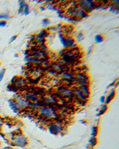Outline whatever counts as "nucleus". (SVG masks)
Here are the masks:
<instances>
[{
    "mask_svg": "<svg viewBox=\"0 0 119 149\" xmlns=\"http://www.w3.org/2000/svg\"><path fill=\"white\" fill-rule=\"evenodd\" d=\"M77 88L83 93V94L87 98L90 96V90H89V85H79Z\"/></svg>",
    "mask_w": 119,
    "mask_h": 149,
    "instance_id": "obj_10",
    "label": "nucleus"
},
{
    "mask_svg": "<svg viewBox=\"0 0 119 149\" xmlns=\"http://www.w3.org/2000/svg\"><path fill=\"white\" fill-rule=\"evenodd\" d=\"M61 79L69 83H70L71 80L74 79L73 74L67 71H64L61 74Z\"/></svg>",
    "mask_w": 119,
    "mask_h": 149,
    "instance_id": "obj_11",
    "label": "nucleus"
},
{
    "mask_svg": "<svg viewBox=\"0 0 119 149\" xmlns=\"http://www.w3.org/2000/svg\"><path fill=\"white\" fill-rule=\"evenodd\" d=\"M68 14L69 16H72V17H76L79 19L85 18L87 16L86 13L83 10L80 5H79V7H74L69 9Z\"/></svg>",
    "mask_w": 119,
    "mask_h": 149,
    "instance_id": "obj_2",
    "label": "nucleus"
},
{
    "mask_svg": "<svg viewBox=\"0 0 119 149\" xmlns=\"http://www.w3.org/2000/svg\"><path fill=\"white\" fill-rule=\"evenodd\" d=\"M47 35H48V34H47L46 31L45 30H42L40 33H38V35L35 36V40H36L37 42L40 43L41 44L43 43L44 41V38L47 36Z\"/></svg>",
    "mask_w": 119,
    "mask_h": 149,
    "instance_id": "obj_12",
    "label": "nucleus"
},
{
    "mask_svg": "<svg viewBox=\"0 0 119 149\" xmlns=\"http://www.w3.org/2000/svg\"><path fill=\"white\" fill-rule=\"evenodd\" d=\"M2 149H10L9 147H4V148Z\"/></svg>",
    "mask_w": 119,
    "mask_h": 149,
    "instance_id": "obj_33",
    "label": "nucleus"
},
{
    "mask_svg": "<svg viewBox=\"0 0 119 149\" xmlns=\"http://www.w3.org/2000/svg\"><path fill=\"white\" fill-rule=\"evenodd\" d=\"M8 103H9V105H10V108H11V109L13 110V111L15 112H16L20 111V107L18 105L16 104L15 101H8Z\"/></svg>",
    "mask_w": 119,
    "mask_h": 149,
    "instance_id": "obj_16",
    "label": "nucleus"
},
{
    "mask_svg": "<svg viewBox=\"0 0 119 149\" xmlns=\"http://www.w3.org/2000/svg\"><path fill=\"white\" fill-rule=\"evenodd\" d=\"M7 24V22L5 21H0V27H5Z\"/></svg>",
    "mask_w": 119,
    "mask_h": 149,
    "instance_id": "obj_29",
    "label": "nucleus"
},
{
    "mask_svg": "<svg viewBox=\"0 0 119 149\" xmlns=\"http://www.w3.org/2000/svg\"><path fill=\"white\" fill-rule=\"evenodd\" d=\"M89 144H90V146L92 147H94V146H95V145L97 143V141H96V139L95 137H91L89 141Z\"/></svg>",
    "mask_w": 119,
    "mask_h": 149,
    "instance_id": "obj_20",
    "label": "nucleus"
},
{
    "mask_svg": "<svg viewBox=\"0 0 119 149\" xmlns=\"http://www.w3.org/2000/svg\"><path fill=\"white\" fill-rule=\"evenodd\" d=\"M57 91L61 95H63V96L65 97H70L73 94L72 91L65 87H60L58 88Z\"/></svg>",
    "mask_w": 119,
    "mask_h": 149,
    "instance_id": "obj_9",
    "label": "nucleus"
},
{
    "mask_svg": "<svg viewBox=\"0 0 119 149\" xmlns=\"http://www.w3.org/2000/svg\"><path fill=\"white\" fill-rule=\"evenodd\" d=\"M76 82L79 85H88V83L89 82V79L86 75L83 73H78L76 75L75 78Z\"/></svg>",
    "mask_w": 119,
    "mask_h": 149,
    "instance_id": "obj_7",
    "label": "nucleus"
},
{
    "mask_svg": "<svg viewBox=\"0 0 119 149\" xmlns=\"http://www.w3.org/2000/svg\"><path fill=\"white\" fill-rule=\"evenodd\" d=\"M41 50H42V51H45L47 49V46H45V45L44 43H41Z\"/></svg>",
    "mask_w": 119,
    "mask_h": 149,
    "instance_id": "obj_28",
    "label": "nucleus"
},
{
    "mask_svg": "<svg viewBox=\"0 0 119 149\" xmlns=\"http://www.w3.org/2000/svg\"><path fill=\"white\" fill-rule=\"evenodd\" d=\"M13 143L16 146L23 147L27 144V139L22 135H16L13 140Z\"/></svg>",
    "mask_w": 119,
    "mask_h": 149,
    "instance_id": "obj_5",
    "label": "nucleus"
},
{
    "mask_svg": "<svg viewBox=\"0 0 119 149\" xmlns=\"http://www.w3.org/2000/svg\"><path fill=\"white\" fill-rule=\"evenodd\" d=\"M63 130L62 125L58 122H52L50 124V127L49 128V131L51 133L56 134H58Z\"/></svg>",
    "mask_w": 119,
    "mask_h": 149,
    "instance_id": "obj_6",
    "label": "nucleus"
},
{
    "mask_svg": "<svg viewBox=\"0 0 119 149\" xmlns=\"http://www.w3.org/2000/svg\"><path fill=\"white\" fill-rule=\"evenodd\" d=\"M39 114L45 118H57V113L55 109L50 106L42 107L39 110Z\"/></svg>",
    "mask_w": 119,
    "mask_h": 149,
    "instance_id": "obj_1",
    "label": "nucleus"
},
{
    "mask_svg": "<svg viewBox=\"0 0 119 149\" xmlns=\"http://www.w3.org/2000/svg\"><path fill=\"white\" fill-rule=\"evenodd\" d=\"M23 12H24V14L25 15H27V14H29V5H27V4H26L24 5V8H23Z\"/></svg>",
    "mask_w": 119,
    "mask_h": 149,
    "instance_id": "obj_22",
    "label": "nucleus"
},
{
    "mask_svg": "<svg viewBox=\"0 0 119 149\" xmlns=\"http://www.w3.org/2000/svg\"><path fill=\"white\" fill-rule=\"evenodd\" d=\"M78 3L86 13L88 11H91L95 7V3L92 0L91 1V0H84V1L82 0V1H79Z\"/></svg>",
    "mask_w": 119,
    "mask_h": 149,
    "instance_id": "obj_3",
    "label": "nucleus"
},
{
    "mask_svg": "<svg viewBox=\"0 0 119 149\" xmlns=\"http://www.w3.org/2000/svg\"><path fill=\"white\" fill-rule=\"evenodd\" d=\"M52 70L55 74L60 73L63 71V67L61 65L57 63H54V64H52Z\"/></svg>",
    "mask_w": 119,
    "mask_h": 149,
    "instance_id": "obj_15",
    "label": "nucleus"
},
{
    "mask_svg": "<svg viewBox=\"0 0 119 149\" xmlns=\"http://www.w3.org/2000/svg\"><path fill=\"white\" fill-rule=\"evenodd\" d=\"M25 98L27 101L31 102L32 103H35L38 101V97L36 94L33 93H27L25 94Z\"/></svg>",
    "mask_w": 119,
    "mask_h": 149,
    "instance_id": "obj_14",
    "label": "nucleus"
},
{
    "mask_svg": "<svg viewBox=\"0 0 119 149\" xmlns=\"http://www.w3.org/2000/svg\"><path fill=\"white\" fill-rule=\"evenodd\" d=\"M76 39H77V41H82V40L83 39L84 36H83V34L81 33H79L77 34V35H76Z\"/></svg>",
    "mask_w": 119,
    "mask_h": 149,
    "instance_id": "obj_23",
    "label": "nucleus"
},
{
    "mask_svg": "<svg viewBox=\"0 0 119 149\" xmlns=\"http://www.w3.org/2000/svg\"><path fill=\"white\" fill-rule=\"evenodd\" d=\"M73 93L74 94V96H75L80 102H85L87 101V97L85 96L83 93L80 90H79L78 88H75V89L74 90V91H73Z\"/></svg>",
    "mask_w": 119,
    "mask_h": 149,
    "instance_id": "obj_8",
    "label": "nucleus"
},
{
    "mask_svg": "<svg viewBox=\"0 0 119 149\" xmlns=\"http://www.w3.org/2000/svg\"><path fill=\"white\" fill-rule=\"evenodd\" d=\"M99 101L101 102V104H104L105 102V97L104 96H101L99 99Z\"/></svg>",
    "mask_w": 119,
    "mask_h": 149,
    "instance_id": "obj_30",
    "label": "nucleus"
},
{
    "mask_svg": "<svg viewBox=\"0 0 119 149\" xmlns=\"http://www.w3.org/2000/svg\"><path fill=\"white\" fill-rule=\"evenodd\" d=\"M108 109V107H107V105H103L101 106V109L99 110V113L98 115H102L104 113H105L107 111V110Z\"/></svg>",
    "mask_w": 119,
    "mask_h": 149,
    "instance_id": "obj_17",
    "label": "nucleus"
},
{
    "mask_svg": "<svg viewBox=\"0 0 119 149\" xmlns=\"http://www.w3.org/2000/svg\"><path fill=\"white\" fill-rule=\"evenodd\" d=\"M5 69H1V71H0V82L2 81V80L3 79L4 74H5Z\"/></svg>",
    "mask_w": 119,
    "mask_h": 149,
    "instance_id": "obj_25",
    "label": "nucleus"
},
{
    "mask_svg": "<svg viewBox=\"0 0 119 149\" xmlns=\"http://www.w3.org/2000/svg\"><path fill=\"white\" fill-rule=\"evenodd\" d=\"M16 38H17V36H13L12 38H11V41H10V43L13 42V41H15Z\"/></svg>",
    "mask_w": 119,
    "mask_h": 149,
    "instance_id": "obj_31",
    "label": "nucleus"
},
{
    "mask_svg": "<svg viewBox=\"0 0 119 149\" xmlns=\"http://www.w3.org/2000/svg\"><path fill=\"white\" fill-rule=\"evenodd\" d=\"M94 39H95V42H96V43H101L102 42V41H104L103 36H102V35H95Z\"/></svg>",
    "mask_w": 119,
    "mask_h": 149,
    "instance_id": "obj_18",
    "label": "nucleus"
},
{
    "mask_svg": "<svg viewBox=\"0 0 119 149\" xmlns=\"http://www.w3.org/2000/svg\"><path fill=\"white\" fill-rule=\"evenodd\" d=\"M91 49H92V46L89 47V48L88 49V51H87V54H88V55H89V54L91 53Z\"/></svg>",
    "mask_w": 119,
    "mask_h": 149,
    "instance_id": "obj_32",
    "label": "nucleus"
},
{
    "mask_svg": "<svg viewBox=\"0 0 119 149\" xmlns=\"http://www.w3.org/2000/svg\"><path fill=\"white\" fill-rule=\"evenodd\" d=\"M58 38H59L60 42H61V43L62 44L63 46H64V48H67V47H66V45L65 39H64V38L63 37V35H61V34L59 33V34H58Z\"/></svg>",
    "mask_w": 119,
    "mask_h": 149,
    "instance_id": "obj_21",
    "label": "nucleus"
},
{
    "mask_svg": "<svg viewBox=\"0 0 119 149\" xmlns=\"http://www.w3.org/2000/svg\"><path fill=\"white\" fill-rule=\"evenodd\" d=\"M49 23H50V21L48 19H45L42 20V25L44 26H47V25L49 24Z\"/></svg>",
    "mask_w": 119,
    "mask_h": 149,
    "instance_id": "obj_26",
    "label": "nucleus"
},
{
    "mask_svg": "<svg viewBox=\"0 0 119 149\" xmlns=\"http://www.w3.org/2000/svg\"><path fill=\"white\" fill-rule=\"evenodd\" d=\"M65 39V43L66 47H69L70 48H73L74 47L76 46L75 44V41L73 38H71V37L67 36L66 38H64Z\"/></svg>",
    "mask_w": 119,
    "mask_h": 149,
    "instance_id": "obj_13",
    "label": "nucleus"
},
{
    "mask_svg": "<svg viewBox=\"0 0 119 149\" xmlns=\"http://www.w3.org/2000/svg\"><path fill=\"white\" fill-rule=\"evenodd\" d=\"M19 4H20V8H19V13H20L22 11H23V8H24L25 4H24V1H20Z\"/></svg>",
    "mask_w": 119,
    "mask_h": 149,
    "instance_id": "obj_24",
    "label": "nucleus"
},
{
    "mask_svg": "<svg viewBox=\"0 0 119 149\" xmlns=\"http://www.w3.org/2000/svg\"><path fill=\"white\" fill-rule=\"evenodd\" d=\"M14 101L18 105L20 108H26L29 106V102L24 97L21 96H16Z\"/></svg>",
    "mask_w": 119,
    "mask_h": 149,
    "instance_id": "obj_4",
    "label": "nucleus"
},
{
    "mask_svg": "<svg viewBox=\"0 0 119 149\" xmlns=\"http://www.w3.org/2000/svg\"><path fill=\"white\" fill-rule=\"evenodd\" d=\"M98 134V128L96 127H93L92 128V130H91V137H96V135Z\"/></svg>",
    "mask_w": 119,
    "mask_h": 149,
    "instance_id": "obj_19",
    "label": "nucleus"
},
{
    "mask_svg": "<svg viewBox=\"0 0 119 149\" xmlns=\"http://www.w3.org/2000/svg\"><path fill=\"white\" fill-rule=\"evenodd\" d=\"M9 18V16L7 14H0V19H8Z\"/></svg>",
    "mask_w": 119,
    "mask_h": 149,
    "instance_id": "obj_27",
    "label": "nucleus"
}]
</instances>
